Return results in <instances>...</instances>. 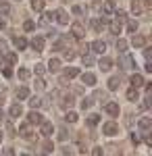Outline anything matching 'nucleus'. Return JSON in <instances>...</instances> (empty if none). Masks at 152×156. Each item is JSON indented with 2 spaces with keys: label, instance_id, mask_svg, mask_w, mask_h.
<instances>
[{
  "label": "nucleus",
  "instance_id": "obj_1",
  "mask_svg": "<svg viewBox=\"0 0 152 156\" xmlns=\"http://www.w3.org/2000/svg\"><path fill=\"white\" fill-rule=\"evenodd\" d=\"M104 110H106V115L108 117H119V112H121V108H119L117 102H104Z\"/></svg>",
  "mask_w": 152,
  "mask_h": 156
},
{
  "label": "nucleus",
  "instance_id": "obj_2",
  "mask_svg": "<svg viewBox=\"0 0 152 156\" xmlns=\"http://www.w3.org/2000/svg\"><path fill=\"white\" fill-rule=\"evenodd\" d=\"M102 133H104V135H117L119 133V125L115 123V121H108V123L102 125Z\"/></svg>",
  "mask_w": 152,
  "mask_h": 156
},
{
  "label": "nucleus",
  "instance_id": "obj_3",
  "mask_svg": "<svg viewBox=\"0 0 152 156\" xmlns=\"http://www.w3.org/2000/svg\"><path fill=\"white\" fill-rule=\"evenodd\" d=\"M119 65H121V69H133L136 65H133V56L127 54V52H123V56L119 60Z\"/></svg>",
  "mask_w": 152,
  "mask_h": 156
},
{
  "label": "nucleus",
  "instance_id": "obj_4",
  "mask_svg": "<svg viewBox=\"0 0 152 156\" xmlns=\"http://www.w3.org/2000/svg\"><path fill=\"white\" fill-rule=\"evenodd\" d=\"M42 121H44V119H42V115H40L35 108H31V112L27 115V123H31V125H40Z\"/></svg>",
  "mask_w": 152,
  "mask_h": 156
},
{
  "label": "nucleus",
  "instance_id": "obj_5",
  "mask_svg": "<svg viewBox=\"0 0 152 156\" xmlns=\"http://www.w3.org/2000/svg\"><path fill=\"white\" fill-rule=\"evenodd\" d=\"M40 125H42V129H40V131H42L44 137H50V135L54 133V127H52V123H50V121H42Z\"/></svg>",
  "mask_w": 152,
  "mask_h": 156
},
{
  "label": "nucleus",
  "instance_id": "obj_6",
  "mask_svg": "<svg viewBox=\"0 0 152 156\" xmlns=\"http://www.w3.org/2000/svg\"><path fill=\"white\" fill-rule=\"evenodd\" d=\"M9 115H11V119H19V117L23 115V108H21V104H13V106L9 108Z\"/></svg>",
  "mask_w": 152,
  "mask_h": 156
},
{
  "label": "nucleus",
  "instance_id": "obj_7",
  "mask_svg": "<svg viewBox=\"0 0 152 156\" xmlns=\"http://www.w3.org/2000/svg\"><path fill=\"white\" fill-rule=\"evenodd\" d=\"M129 83H131V87H142V85H144V77L138 75V73H133V75L129 77Z\"/></svg>",
  "mask_w": 152,
  "mask_h": 156
},
{
  "label": "nucleus",
  "instance_id": "obj_8",
  "mask_svg": "<svg viewBox=\"0 0 152 156\" xmlns=\"http://www.w3.org/2000/svg\"><path fill=\"white\" fill-rule=\"evenodd\" d=\"M146 44V37L144 36H140V34H133V40H131V46L133 48H142Z\"/></svg>",
  "mask_w": 152,
  "mask_h": 156
},
{
  "label": "nucleus",
  "instance_id": "obj_9",
  "mask_svg": "<svg viewBox=\"0 0 152 156\" xmlns=\"http://www.w3.org/2000/svg\"><path fill=\"white\" fill-rule=\"evenodd\" d=\"M54 19H56L60 25H67V23H69V15H67L65 11H56V12H54Z\"/></svg>",
  "mask_w": 152,
  "mask_h": 156
},
{
  "label": "nucleus",
  "instance_id": "obj_10",
  "mask_svg": "<svg viewBox=\"0 0 152 156\" xmlns=\"http://www.w3.org/2000/svg\"><path fill=\"white\" fill-rule=\"evenodd\" d=\"M92 50L96 52V54H102V52L106 50V42H102V40H96V42L92 44Z\"/></svg>",
  "mask_w": 152,
  "mask_h": 156
},
{
  "label": "nucleus",
  "instance_id": "obj_11",
  "mask_svg": "<svg viewBox=\"0 0 152 156\" xmlns=\"http://www.w3.org/2000/svg\"><path fill=\"white\" fill-rule=\"evenodd\" d=\"M71 29H73V36L77 37V40H81V37L85 36V31H83V25H81V23H73V27H71Z\"/></svg>",
  "mask_w": 152,
  "mask_h": 156
},
{
  "label": "nucleus",
  "instance_id": "obj_12",
  "mask_svg": "<svg viewBox=\"0 0 152 156\" xmlns=\"http://www.w3.org/2000/svg\"><path fill=\"white\" fill-rule=\"evenodd\" d=\"M31 48L38 50V52H40V50H44V37H42V36H35L34 40H31Z\"/></svg>",
  "mask_w": 152,
  "mask_h": 156
},
{
  "label": "nucleus",
  "instance_id": "obj_13",
  "mask_svg": "<svg viewBox=\"0 0 152 156\" xmlns=\"http://www.w3.org/2000/svg\"><path fill=\"white\" fill-rule=\"evenodd\" d=\"M98 67H100V69H102L104 73H108L110 69H113V60H110V58H106V56H104V58H100Z\"/></svg>",
  "mask_w": 152,
  "mask_h": 156
},
{
  "label": "nucleus",
  "instance_id": "obj_14",
  "mask_svg": "<svg viewBox=\"0 0 152 156\" xmlns=\"http://www.w3.org/2000/svg\"><path fill=\"white\" fill-rule=\"evenodd\" d=\"M113 11H115V0H106L102 4V15H113Z\"/></svg>",
  "mask_w": 152,
  "mask_h": 156
},
{
  "label": "nucleus",
  "instance_id": "obj_15",
  "mask_svg": "<svg viewBox=\"0 0 152 156\" xmlns=\"http://www.w3.org/2000/svg\"><path fill=\"white\" fill-rule=\"evenodd\" d=\"M48 71L50 73H59L60 71V60L59 58H50V62H48Z\"/></svg>",
  "mask_w": 152,
  "mask_h": 156
},
{
  "label": "nucleus",
  "instance_id": "obj_16",
  "mask_svg": "<svg viewBox=\"0 0 152 156\" xmlns=\"http://www.w3.org/2000/svg\"><path fill=\"white\" fill-rule=\"evenodd\" d=\"M140 129L142 131H150V127H152V119H148V117H144V119H140Z\"/></svg>",
  "mask_w": 152,
  "mask_h": 156
},
{
  "label": "nucleus",
  "instance_id": "obj_17",
  "mask_svg": "<svg viewBox=\"0 0 152 156\" xmlns=\"http://www.w3.org/2000/svg\"><path fill=\"white\" fill-rule=\"evenodd\" d=\"M81 81L85 85H94V83H96V75H92V73H83V75H81Z\"/></svg>",
  "mask_w": 152,
  "mask_h": 156
},
{
  "label": "nucleus",
  "instance_id": "obj_18",
  "mask_svg": "<svg viewBox=\"0 0 152 156\" xmlns=\"http://www.w3.org/2000/svg\"><path fill=\"white\" fill-rule=\"evenodd\" d=\"M98 123H100V115H90V117L85 119V125H88V127H96Z\"/></svg>",
  "mask_w": 152,
  "mask_h": 156
},
{
  "label": "nucleus",
  "instance_id": "obj_19",
  "mask_svg": "<svg viewBox=\"0 0 152 156\" xmlns=\"http://www.w3.org/2000/svg\"><path fill=\"white\" fill-rule=\"evenodd\" d=\"M127 100H129V102H136V100H140L138 87H131V90H127Z\"/></svg>",
  "mask_w": 152,
  "mask_h": 156
},
{
  "label": "nucleus",
  "instance_id": "obj_20",
  "mask_svg": "<svg viewBox=\"0 0 152 156\" xmlns=\"http://www.w3.org/2000/svg\"><path fill=\"white\" fill-rule=\"evenodd\" d=\"M113 15H115V17H117V19H115V21H117V23H125V21H127V17H125V12L123 11H113Z\"/></svg>",
  "mask_w": 152,
  "mask_h": 156
},
{
  "label": "nucleus",
  "instance_id": "obj_21",
  "mask_svg": "<svg viewBox=\"0 0 152 156\" xmlns=\"http://www.w3.org/2000/svg\"><path fill=\"white\" fill-rule=\"evenodd\" d=\"M31 9H34L35 12L44 11V0H31Z\"/></svg>",
  "mask_w": 152,
  "mask_h": 156
},
{
  "label": "nucleus",
  "instance_id": "obj_22",
  "mask_svg": "<svg viewBox=\"0 0 152 156\" xmlns=\"http://www.w3.org/2000/svg\"><path fill=\"white\" fill-rule=\"evenodd\" d=\"M15 46L19 50H25L27 48V40H25V37H15Z\"/></svg>",
  "mask_w": 152,
  "mask_h": 156
},
{
  "label": "nucleus",
  "instance_id": "obj_23",
  "mask_svg": "<svg viewBox=\"0 0 152 156\" xmlns=\"http://www.w3.org/2000/svg\"><path fill=\"white\" fill-rule=\"evenodd\" d=\"M131 12H133V15H140L142 12V2L140 0H133V2H131Z\"/></svg>",
  "mask_w": 152,
  "mask_h": 156
},
{
  "label": "nucleus",
  "instance_id": "obj_24",
  "mask_svg": "<svg viewBox=\"0 0 152 156\" xmlns=\"http://www.w3.org/2000/svg\"><path fill=\"white\" fill-rule=\"evenodd\" d=\"M19 135H21V137H25V140H29V137H31V131H29V127H27V125H21V129H19Z\"/></svg>",
  "mask_w": 152,
  "mask_h": 156
},
{
  "label": "nucleus",
  "instance_id": "obj_25",
  "mask_svg": "<svg viewBox=\"0 0 152 156\" xmlns=\"http://www.w3.org/2000/svg\"><path fill=\"white\" fill-rule=\"evenodd\" d=\"M27 96H29V90H27V87H19V90H17V98H19V100H25Z\"/></svg>",
  "mask_w": 152,
  "mask_h": 156
},
{
  "label": "nucleus",
  "instance_id": "obj_26",
  "mask_svg": "<svg viewBox=\"0 0 152 156\" xmlns=\"http://www.w3.org/2000/svg\"><path fill=\"white\" fill-rule=\"evenodd\" d=\"M108 27H110V34H115L117 36L119 31H121V23H117V21H113V23H106Z\"/></svg>",
  "mask_w": 152,
  "mask_h": 156
},
{
  "label": "nucleus",
  "instance_id": "obj_27",
  "mask_svg": "<svg viewBox=\"0 0 152 156\" xmlns=\"http://www.w3.org/2000/svg\"><path fill=\"white\" fill-rule=\"evenodd\" d=\"M65 75H67L69 79H73V77H77V75H79V69H75V67H71V69H65Z\"/></svg>",
  "mask_w": 152,
  "mask_h": 156
},
{
  "label": "nucleus",
  "instance_id": "obj_28",
  "mask_svg": "<svg viewBox=\"0 0 152 156\" xmlns=\"http://www.w3.org/2000/svg\"><path fill=\"white\" fill-rule=\"evenodd\" d=\"M9 12H11V4L0 0V15H9Z\"/></svg>",
  "mask_w": 152,
  "mask_h": 156
},
{
  "label": "nucleus",
  "instance_id": "obj_29",
  "mask_svg": "<svg viewBox=\"0 0 152 156\" xmlns=\"http://www.w3.org/2000/svg\"><path fill=\"white\" fill-rule=\"evenodd\" d=\"M117 50L123 54V52H127V42L125 40H117Z\"/></svg>",
  "mask_w": 152,
  "mask_h": 156
},
{
  "label": "nucleus",
  "instance_id": "obj_30",
  "mask_svg": "<svg viewBox=\"0 0 152 156\" xmlns=\"http://www.w3.org/2000/svg\"><path fill=\"white\" fill-rule=\"evenodd\" d=\"M119 83H121V81H119V77H110V79H108V90H117Z\"/></svg>",
  "mask_w": 152,
  "mask_h": 156
},
{
  "label": "nucleus",
  "instance_id": "obj_31",
  "mask_svg": "<svg viewBox=\"0 0 152 156\" xmlns=\"http://www.w3.org/2000/svg\"><path fill=\"white\" fill-rule=\"evenodd\" d=\"M65 121H67V123H75V121H77V112H73V110H69V112L65 115Z\"/></svg>",
  "mask_w": 152,
  "mask_h": 156
},
{
  "label": "nucleus",
  "instance_id": "obj_32",
  "mask_svg": "<svg viewBox=\"0 0 152 156\" xmlns=\"http://www.w3.org/2000/svg\"><path fill=\"white\" fill-rule=\"evenodd\" d=\"M127 31L129 34H136L138 31V21H127Z\"/></svg>",
  "mask_w": 152,
  "mask_h": 156
},
{
  "label": "nucleus",
  "instance_id": "obj_33",
  "mask_svg": "<svg viewBox=\"0 0 152 156\" xmlns=\"http://www.w3.org/2000/svg\"><path fill=\"white\" fill-rule=\"evenodd\" d=\"M29 106H31V108H40V106H42V100H40L38 96H35V98H29Z\"/></svg>",
  "mask_w": 152,
  "mask_h": 156
},
{
  "label": "nucleus",
  "instance_id": "obj_34",
  "mask_svg": "<svg viewBox=\"0 0 152 156\" xmlns=\"http://www.w3.org/2000/svg\"><path fill=\"white\" fill-rule=\"evenodd\" d=\"M83 65H85V67H92L94 65V56L92 54H83Z\"/></svg>",
  "mask_w": 152,
  "mask_h": 156
},
{
  "label": "nucleus",
  "instance_id": "obj_35",
  "mask_svg": "<svg viewBox=\"0 0 152 156\" xmlns=\"http://www.w3.org/2000/svg\"><path fill=\"white\" fill-rule=\"evenodd\" d=\"M17 75H19V79H23V81H27V79H29V71H27V69H19V73H17Z\"/></svg>",
  "mask_w": 152,
  "mask_h": 156
},
{
  "label": "nucleus",
  "instance_id": "obj_36",
  "mask_svg": "<svg viewBox=\"0 0 152 156\" xmlns=\"http://www.w3.org/2000/svg\"><path fill=\"white\" fill-rule=\"evenodd\" d=\"M23 29H25V31H34V29H35V23H34V21H25V23H23Z\"/></svg>",
  "mask_w": 152,
  "mask_h": 156
},
{
  "label": "nucleus",
  "instance_id": "obj_37",
  "mask_svg": "<svg viewBox=\"0 0 152 156\" xmlns=\"http://www.w3.org/2000/svg\"><path fill=\"white\" fill-rule=\"evenodd\" d=\"M4 58H6V62H9V65H15V62H17V54H6V56H4Z\"/></svg>",
  "mask_w": 152,
  "mask_h": 156
},
{
  "label": "nucleus",
  "instance_id": "obj_38",
  "mask_svg": "<svg viewBox=\"0 0 152 156\" xmlns=\"http://www.w3.org/2000/svg\"><path fill=\"white\" fill-rule=\"evenodd\" d=\"M94 104V100H90V98H85V100H81V108L85 110V108H90Z\"/></svg>",
  "mask_w": 152,
  "mask_h": 156
},
{
  "label": "nucleus",
  "instance_id": "obj_39",
  "mask_svg": "<svg viewBox=\"0 0 152 156\" xmlns=\"http://www.w3.org/2000/svg\"><path fill=\"white\" fill-rule=\"evenodd\" d=\"M52 148H54V146L50 144V142H46V144H44V150H42V152H44V154H50V152H52Z\"/></svg>",
  "mask_w": 152,
  "mask_h": 156
},
{
  "label": "nucleus",
  "instance_id": "obj_40",
  "mask_svg": "<svg viewBox=\"0 0 152 156\" xmlns=\"http://www.w3.org/2000/svg\"><path fill=\"white\" fill-rule=\"evenodd\" d=\"M46 83H44V79H35V90H44Z\"/></svg>",
  "mask_w": 152,
  "mask_h": 156
},
{
  "label": "nucleus",
  "instance_id": "obj_41",
  "mask_svg": "<svg viewBox=\"0 0 152 156\" xmlns=\"http://www.w3.org/2000/svg\"><path fill=\"white\" fill-rule=\"evenodd\" d=\"M71 104H73V98H71V96H67L65 100H63V106H65V108H67V106H71Z\"/></svg>",
  "mask_w": 152,
  "mask_h": 156
},
{
  "label": "nucleus",
  "instance_id": "obj_42",
  "mask_svg": "<svg viewBox=\"0 0 152 156\" xmlns=\"http://www.w3.org/2000/svg\"><path fill=\"white\" fill-rule=\"evenodd\" d=\"M2 73H4V77H6V79H9V77H13V69H11V67H6Z\"/></svg>",
  "mask_w": 152,
  "mask_h": 156
},
{
  "label": "nucleus",
  "instance_id": "obj_43",
  "mask_svg": "<svg viewBox=\"0 0 152 156\" xmlns=\"http://www.w3.org/2000/svg\"><path fill=\"white\" fill-rule=\"evenodd\" d=\"M65 58H75V52H71V50H67V52H65Z\"/></svg>",
  "mask_w": 152,
  "mask_h": 156
},
{
  "label": "nucleus",
  "instance_id": "obj_44",
  "mask_svg": "<svg viewBox=\"0 0 152 156\" xmlns=\"http://www.w3.org/2000/svg\"><path fill=\"white\" fill-rule=\"evenodd\" d=\"M35 73L42 75V73H44V67H42V65H35Z\"/></svg>",
  "mask_w": 152,
  "mask_h": 156
},
{
  "label": "nucleus",
  "instance_id": "obj_45",
  "mask_svg": "<svg viewBox=\"0 0 152 156\" xmlns=\"http://www.w3.org/2000/svg\"><path fill=\"white\" fill-rule=\"evenodd\" d=\"M73 12H75V15H81L83 9H81V6H73Z\"/></svg>",
  "mask_w": 152,
  "mask_h": 156
},
{
  "label": "nucleus",
  "instance_id": "obj_46",
  "mask_svg": "<svg viewBox=\"0 0 152 156\" xmlns=\"http://www.w3.org/2000/svg\"><path fill=\"white\" fill-rule=\"evenodd\" d=\"M131 142H133V144H140V137H138L136 133H131Z\"/></svg>",
  "mask_w": 152,
  "mask_h": 156
},
{
  "label": "nucleus",
  "instance_id": "obj_47",
  "mask_svg": "<svg viewBox=\"0 0 152 156\" xmlns=\"http://www.w3.org/2000/svg\"><path fill=\"white\" fill-rule=\"evenodd\" d=\"M92 154H96V156H100V154H102V148H94V150H92Z\"/></svg>",
  "mask_w": 152,
  "mask_h": 156
},
{
  "label": "nucleus",
  "instance_id": "obj_48",
  "mask_svg": "<svg viewBox=\"0 0 152 156\" xmlns=\"http://www.w3.org/2000/svg\"><path fill=\"white\" fill-rule=\"evenodd\" d=\"M144 56H146V60H150V48L144 50Z\"/></svg>",
  "mask_w": 152,
  "mask_h": 156
},
{
  "label": "nucleus",
  "instance_id": "obj_49",
  "mask_svg": "<svg viewBox=\"0 0 152 156\" xmlns=\"http://www.w3.org/2000/svg\"><path fill=\"white\" fill-rule=\"evenodd\" d=\"M4 27H6V21H4V19L0 17V29H4Z\"/></svg>",
  "mask_w": 152,
  "mask_h": 156
},
{
  "label": "nucleus",
  "instance_id": "obj_50",
  "mask_svg": "<svg viewBox=\"0 0 152 156\" xmlns=\"http://www.w3.org/2000/svg\"><path fill=\"white\" fill-rule=\"evenodd\" d=\"M2 102H4V98H2V96H0V104H2Z\"/></svg>",
  "mask_w": 152,
  "mask_h": 156
},
{
  "label": "nucleus",
  "instance_id": "obj_51",
  "mask_svg": "<svg viewBox=\"0 0 152 156\" xmlns=\"http://www.w3.org/2000/svg\"><path fill=\"white\" fill-rule=\"evenodd\" d=\"M0 142H2V131H0Z\"/></svg>",
  "mask_w": 152,
  "mask_h": 156
},
{
  "label": "nucleus",
  "instance_id": "obj_52",
  "mask_svg": "<svg viewBox=\"0 0 152 156\" xmlns=\"http://www.w3.org/2000/svg\"><path fill=\"white\" fill-rule=\"evenodd\" d=\"M0 119H2V110H0Z\"/></svg>",
  "mask_w": 152,
  "mask_h": 156
},
{
  "label": "nucleus",
  "instance_id": "obj_53",
  "mask_svg": "<svg viewBox=\"0 0 152 156\" xmlns=\"http://www.w3.org/2000/svg\"><path fill=\"white\" fill-rule=\"evenodd\" d=\"M0 56H2V54H0Z\"/></svg>",
  "mask_w": 152,
  "mask_h": 156
}]
</instances>
